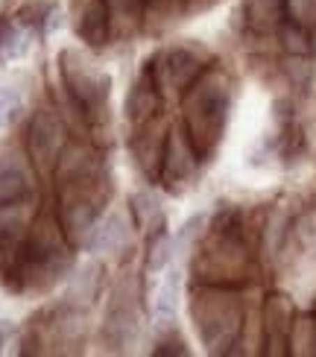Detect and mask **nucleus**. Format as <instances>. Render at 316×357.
<instances>
[{
  "label": "nucleus",
  "instance_id": "obj_1",
  "mask_svg": "<svg viewBox=\"0 0 316 357\" xmlns=\"http://www.w3.org/2000/svg\"><path fill=\"white\" fill-rule=\"evenodd\" d=\"M29 193H33V182H29L21 155L3 153L0 155V211L27 202Z\"/></svg>",
  "mask_w": 316,
  "mask_h": 357
},
{
  "label": "nucleus",
  "instance_id": "obj_2",
  "mask_svg": "<svg viewBox=\"0 0 316 357\" xmlns=\"http://www.w3.org/2000/svg\"><path fill=\"white\" fill-rule=\"evenodd\" d=\"M29 144H33V155L36 161H53V155L59 153V144H62V138H59V123L53 121L50 114H38L36 123H33V138H29Z\"/></svg>",
  "mask_w": 316,
  "mask_h": 357
},
{
  "label": "nucleus",
  "instance_id": "obj_3",
  "mask_svg": "<svg viewBox=\"0 0 316 357\" xmlns=\"http://www.w3.org/2000/svg\"><path fill=\"white\" fill-rule=\"evenodd\" d=\"M173 310H176V278L170 275L156 293V317L158 319L161 317H173Z\"/></svg>",
  "mask_w": 316,
  "mask_h": 357
},
{
  "label": "nucleus",
  "instance_id": "obj_4",
  "mask_svg": "<svg viewBox=\"0 0 316 357\" xmlns=\"http://www.w3.org/2000/svg\"><path fill=\"white\" fill-rule=\"evenodd\" d=\"M21 109V97L12 88H0V126H9Z\"/></svg>",
  "mask_w": 316,
  "mask_h": 357
}]
</instances>
